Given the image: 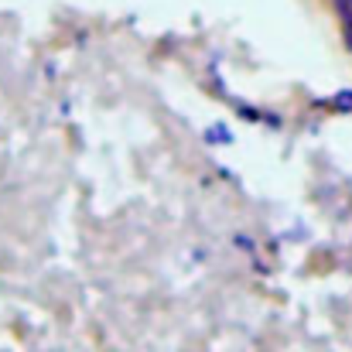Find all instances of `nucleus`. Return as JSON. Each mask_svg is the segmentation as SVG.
<instances>
[{"label":"nucleus","mask_w":352,"mask_h":352,"mask_svg":"<svg viewBox=\"0 0 352 352\" xmlns=\"http://www.w3.org/2000/svg\"><path fill=\"white\" fill-rule=\"evenodd\" d=\"M336 107H339V110H352V89H346V93L336 100Z\"/></svg>","instance_id":"f257e3e1"}]
</instances>
